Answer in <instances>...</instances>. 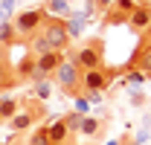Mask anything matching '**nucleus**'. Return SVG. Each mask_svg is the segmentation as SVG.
Segmentation results:
<instances>
[{
	"mask_svg": "<svg viewBox=\"0 0 151 145\" xmlns=\"http://www.w3.org/2000/svg\"><path fill=\"white\" fill-rule=\"evenodd\" d=\"M47 12H44V6H32V9H23V12H18L15 15V32H18V38H26L29 35H35V32H41V26L47 23Z\"/></svg>",
	"mask_w": 151,
	"mask_h": 145,
	"instance_id": "obj_1",
	"label": "nucleus"
},
{
	"mask_svg": "<svg viewBox=\"0 0 151 145\" xmlns=\"http://www.w3.org/2000/svg\"><path fill=\"white\" fill-rule=\"evenodd\" d=\"M52 81L58 84V90H61V93L78 96V90H81V70L76 67L70 58H64V61H61V67L52 72Z\"/></svg>",
	"mask_w": 151,
	"mask_h": 145,
	"instance_id": "obj_2",
	"label": "nucleus"
},
{
	"mask_svg": "<svg viewBox=\"0 0 151 145\" xmlns=\"http://www.w3.org/2000/svg\"><path fill=\"white\" fill-rule=\"evenodd\" d=\"M41 35L50 44V50H58V52H67V44H70V35H67V23L61 18H47V23L41 26Z\"/></svg>",
	"mask_w": 151,
	"mask_h": 145,
	"instance_id": "obj_3",
	"label": "nucleus"
},
{
	"mask_svg": "<svg viewBox=\"0 0 151 145\" xmlns=\"http://www.w3.org/2000/svg\"><path fill=\"white\" fill-rule=\"evenodd\" d=\"M102 55H105V52H102V44H99V41H90V44L78 47L76 52H70V61H73L81 72H87V70L102 67Z\"/></svg>",
	"mask_w": 151,
	"mask_h": 145,
	"instance_id": "obj_4",
	"label": "nucleus"
},
{
	"mask_svg": "<svg viewBox=\"0 0 151 145\" xmlns=\"http://www.w3.org/2000/svg\"><path fill=\"white\" fill-rule=\"evenodd\" d=\"M67 55L58 52V50H50V52H44L41 58H35V70H32V81H47V78H52V72L61 67V61H64Z\"/></svg>",
	"mask_w": 151,
	"mask_h": 145,
	"instance_id": "obj_5",
	"label": "nucleus"
},
{
	"mask_svg": "<svg viewBox=\"0 0 151 145\" xmlns=\"http://www.w3.org/2000/svg\"><path fill=\"white\" fill-rule=\"evenodd\" d=\"M111 81H113V72L105 70V67H96V70L81 72V90L84 93H102V90L111 87Z\"/></svg>",
	"mask_w": 151,
	"mask_h": 145,
	"instance_id": "obj_6",
	"label": "nucleus"
},
{
	"mask_svg": "<svg viewBox=\"0 0 151 145\" xmlns=\"http://www.w3.org/2000/svg\"><path fill=\"white\" fill-rule=\"evenodd\" d=\"M128 29L137 32V35L151 32V6L148 3H137L134 6V12L128 15Z\"/></svg>",
	"mask_w": 151,
	"mask_h": 145,
	"instance_id": "obj_7",
	"label": "nucleus"
},
{
	"mask_svg": "<svg viewBox=\"0 0 151 145\" xmlns=\"http://www.w3.org/2000/svg\"><path fill=\"white\" fill-rule=\"evenodd\" d=\"M134 6H137V0H113L111 6H108V15H105V23H128V15L134 12Z\"/></svg>",
	"mask_w": 151,
	"mask_h": 145,
	"instance_id": "obj_8",
	"label": "nucleus"
},
{
	"mask_svg": "<svg viewBox=\"0 0 151 145\" xmlns=\"http://www.w3.org/2000/svg\"><path fill=\"white\" fill-rule=\"evenodd\" d=\"M41 116V110L35 108H20L12 119H9V128H12V134H23V131H29V128L35 125V119Z\"/></svg>",
	"mask_w": 151,
	"mask_h": 145,
	"instance_id": "obj_9",
	"label": "nucleus"
},
{
	"mask_svg": "<svg viewBox=\"0 0 151 145\" xmlns=\"http://www.w3.org/2000/svg\"><path fill=\"white\" fill-rule=\"evenodd\" d=\"M44 12L50 15V18H61V20H67L73 12H70V0H47L44 3Z\"/></svg>",
	"mask_w": 151,
	"mask_h": 145,
	"instance_id": "obj_10",
	"label": "nucleus"
},
{
	"mask_svg": "<svg viewBox=\"0 0 151 145\" xmlns=\"http://www.w3.org/2000/svg\"><path fill=\"white\" fill-rule=\"evenodd\" d=\"M47 134H50V142H52V145L70 142V128L64 125V119H55L52 125H47Z\"/></svg>",
	"mask_w": 151,
	"mask_h": 145,
	"instance_id": "obj_11",
	"label": "nucleus"
},
{
	"mask_svg": "<svg viewBox=\"0 0 151 145\" xmlns=\"http://www.w3.org/2000/svg\"><path fill=\"white\" fill-rule=\"evenodd\" d=\"M26 50H29V55H32V58H41L44 52H50V44L44 41V35H41V32H35V35L26 38Z\"/></svg>",
	"mask_w": 151,
	"mask_h": 145,
	"instance_id": "obj_12",
	"label": "nucleus"
},
{
	"mask_svg": "<svg viewBox=\"0 0 151 145\" xmlns=\"http://www.w3.org/2000/svg\"><path fill=\"white\" fill-rule=\"evenodd\" d=\"M20 38L15 32V23L12 20H3L0 23V47H12V44H18Z\"/></svg>",
	"mask_w": 151,
	"mask_h": 145,
	"instance_id": "obj_13",
	"label": "nucleus"
},
{
	"mask_svg": "<svg viewBox=\"0 0 151 145\" xmlns=\"http://www.w3.org/2000/svg\"><path fill=\"white\" fill-rule=\"evenodd\" d=\"M18 110H20V102H18V99H12V96H0V116H3L6 122H9Z\"/></svg>",
	"mask_w": 151,
	"mask_h": 145,
	"instance_id": "obj_14",
	"label": "nucleus"
},
{
	"mask_svg": "<svg viewBox=\"0 0 151 145\" xmlns=\"http://www.w3.org/2000/svg\"><path fill=\"white\" fill-rule=\"evenodd\" d=\"M64 23H67V35L70 38H78L81 32H84V15H78V12H73Z\"/></svg>",
	"mask_w": 151,
	"mask_h": 145,
	"instance_id": "obj_15",
	"label": "nucleus"
},
{
	"mask_svg": "<svg viewBox=\"0 0 151 145\" xmlns=\"http://www.w3.org/2000/svg\"><path fill=\"white\" fill-rule=\"evenodd\" d=\"M134 64H137V70H142L145 75H151V44L142 47L139 52L134 55Z\"/></svg>",
	"mask_w": 151,
	"mask_h": 145,
	"instance_id": "obj_16",
	"label": "nucleus"
},
{
	"mask_svg": "<svg viewBox=\"0 0 151 145\" xmlns=\"http://www.w3.org/2000/svg\"><path fill=\"white\" fill-rule=\"evenodd\" d=\"M99 131H102V119H99V116H90V113H87V116L81 119V131H78V134H84V136H96Z\"/></svg>",
	"mask_w": 151,
	"mask_h": 145,
	"instance_id": "obj_17",
	"label": "nucleus"
},
{
	"mask_svg": "<svg viewBox=\"0 0 151 145\" xmlns=\"http://www.w3.org/2000/svg\"><path fill=\"white\" fill-rule=\"evenodd\" d=\"M145 78H148V75H145L142 70H137V67H131V70H125V81H128V87H131V90H137V87H142V84H145Z\"/></svg>",
	"mask_w": 151,
	"mask_h": 145,
	"instance_id": "obj_18",
	"label": "nucleus"
},
{
	"mask_svg": "<svg viewBox=\"0 0 151 145\" xmlns=\"http://www.w3.org/2000/svg\"><path fill=\"white\" fill-rule=\"evenodd\" d=\"M52 78H47V81H35L32 84V93H35V99L38 102H47L50 96H52V84H50Z\"/></svg>",
	"mask_w": 151,
	"mask_h": 145,
	"instance_id": "obj_19",
	"label": "nucleus"
},
{
	"mask_svg": "<svg viewBox=\"0 0 151 145\" xmlns=\"http://www.w3.org/2000/svg\"><path fill=\"white\" fill-rule=\"evenodd\" d=\"M32 70H35V58L26 52V58L20 61V67L15 72H18V81H23V78H32Z\"/></svg>",
	"mask_w": 151,
	"mask_h": 145,
	"instance_id": "obj_20",
	"label": "nucleus"
},
{
	"mask_svg": "<svg viewBox=\"0 0 151 145\" xmlns=\"http://www.w3.org/2000/svg\"><path fill=\"white\" fill-rule=\"evenodd\" d=\"M61 119H64V125L70 128V134H78V131H81V119H84V116H81V113H67V116H61Z\"/></svg>",
	"mask_w": 151,
	"mask_h": 145,
	"instance_id": "obj_21",
	"label": "nucleus"
},
{
	"mask_svg": "<svg viewBox=\"0 0 151 145\" xmlns=\"http://www.w3.org/2000/svg\"><path fill=\"white\" fill-rule=\"evenodd\" d=\"M29 145H52V142H50V134H47V125L32 131V136H29Z\"/></svg>",
	"mask_w": 151,
	"mask_h": 145,
	"instance_id": "obj_22",
	"label": "nucleus"
},
{
	"mask_svg": "<svg viewBox=\"0 0 151 145\" xmlns=\"http://www.w3.org/2000/svg\"><path fill=\"white\" fill-rule=\"evenodd\" d=\"M73 102H76V113H81V116H87V110H90V102H87V99H84L81 93L76 96Z\"/></svg>",
	"mask_w": 151,
	"mask_h": 145,
	"instance_id": "obj_23",
	"label": "nucleus"
},
{
	"mask_svg": "<svg viewBox=\"0 0 151 145\" xmlns=\"http://www.w3.org/2000/svg\"><path fill=\"white\" fill-rule=\"evenodd\" d=\"M12 9H15V0H0V15H3V18L12 15Z\"/></svg>",
	"mask_w": 151,
	"mask_h": 145,
	"instance_id": "obj_24",
	"label": "nucleus"
},
{
	"mask_svg": "<svg viewBox=\"0 0 151 145\" xmlns=\"http://www.w3.org/2000/svg\"><path fill=\"white\" fill-rule=\"evenodd\" d=\"M131 105H134V108H142V105H145V96L137 93V90H131Z\"/></svg>",
	"mask_w": 151,
	"mask_h": 145,
	"instance_id": "obj_25",
	"label": "nucleus"
},
{
	"mask_svg": "<svg viewBox=\"0 0 151 145\" xmlns=\"http://www.w3.org/2000/svg\"><path fill=\"white\" fill-rule=\"evenodd\" d=\"M111 3H113V0H96V6H99V9H108Z\"/></svg>",
	"mask_w": 151,
	"mask_h": 145,
	"instance_id": "obj_26",
	"label": "nucleus"
},
{
	"mask_svg": "<svg viewBox=\"0 0 151 145\" xmlns=\"http://www.w3.org/2000/svg\"><path fill=\"white\" fill-rule=\"evenodd\" d=\"M119 145H134V139H122V142H119Z\"/></svg>",
	"mask_w": 151,
	"mask_h": 145,
	"instance_id": "obj_27",
	"label": "nucleus"
},
{
	"mask_svg": "<svg viewBox=\"0 0 151 145\" xmlns=\"http://www.w3.org/2000/svg\"><path fill=\"white\" fill-rule=\"evenodd\" d=\"M119 142H122V139H111V142H108V145H119Z\"/></svg>",
	"mask_w": 151,
	"mask_h": 145,
	"instance_id": "obj_28",
	"label": "nucleus"
},
{
	"mask_svg": "<svg viewBox=\"0 0 151 145\" xmlns=\"http://www.w3.org/2000/svg\"><path fill=\"white\" fill-rule=\"evenodd\" d=\"M3 122H6V119H3V116H0V125H3Z\"/></svg>",
	"mask_w": 151,
	"mask_h": 145,
	"instance_id": "obj_29",
	"label": "nucleus"
},
{
	"mask_svg": "<svg viewBox=\"0 0 151 145\" xmlns=\"http://www.w3.org/2000/svg\"><path fill=\"white\" fill-rule=\"evenodd\" d=\"M58 145H70V142H58Z\"/></svg>",
	"mask_w": 151,
	"mask_h": 145,
	"instance_id": "obj_30",
	"label": "nucleus"
}]
</instances>
